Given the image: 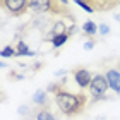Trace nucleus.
Returning <instances> with one entry per match:
<instances>
[{
	"label": "nucleus",
	"instance_id": "a211bd4d",
	"mask_svg": "<svg viewBox=\"0 0 120 120\" xmlns=\"http://www.w3.org/2000/svg\"><path fill=\"white\" fill-rule=\"evenodd\" d=\"M58 2H60V4H64V5H69V2H67V0H58Z\"/></svg>",
	"mask_w": 120,
	"mask_h": 120
},
{
	"label": "nucleus",
	"instance_id": "1a4fd4ad",
	"mask_svg": "<svg viewBox=\"0 0 120 120\" xmlns=\"http://www.w3.org/2000/svg\"><path fill=\"white\" fill-rule=\"evenodd\" d=\"M34 120H57V117L53 115V113L48 110V106H45V108H40V110H36V113H34Z\"/></svg>",
	"mask_w": 120,
	"mask_h": 120
},
{
	"label": "nucleus",
	"instance_id": "20e7f679",
	"mask_svg": "<svg viewBox=\"0 0 120 120\" xmlns=\"http://www.w3.org/2000/svg\"><path fill=\"white\" fill-rule=\"evenodd\" d=\"M0 9L17 17L29 10V0H0Z\"/></svg>",
	"mask_w": 120,
	"mask_h": 120
},
{
	"label": "nucleus",
	"instance_id": "6e6552de",
	"mask_svg": "<svg viewBox=\"0 0 120 120\" xmlns=\"http://www.w3.org/2000/svg\"><path fill=\"white\" fill-rule=\"evenodd\" d=\"M33 55H34V52H31L24 41L15 43V57H33Z\"/></svg>",
	"mask_w": 120,
	"mask_h": 120
},
{
	"label": "nucleus",
	"instance_id": "2eb2a0df",
	"mask_svg": "<svg viewBox=\"0 0 120 120\" xmlns=\"http://www.w3.org/2000/svg\"><path fill=\"white\" fill-rule=\"evenodd\" d=\"M94 45H96L94 38H89V40L84 43V50H93V48H94Z\"/></svg>",
	"mask_w": 120,
	"mask_h": 120
},
{
	"label": "nucleus",
	"instance_id": "f03ea898",
	"mask_svg": "<svg viewBox=\"0 0 120 120\" xmlns=\"http://www.w3.org/2000/svg\"><path fill=\"white\" fill-rule=\"evenodd\" d=\"M29 10H33L36 15L53 14V15H62V17L74 19V14L69 9V5L60 4L58 0H29Z\"/></svg>",
	"mask_w": 120,
	"mask_h": 120
},
{
	"label": "nucleus",
	"instance_id": "39448f33",
	"mask_svg": "<svg viewBox=\"0 0 120 120\" xmlns=\"http://www.w3.org/2000/svg\"><path fill=\"white\" fill-rule=\"evenodd\" d=\"M72 75H74L75 84H77L81 89L89 88V84L93 81V75H91V72L86 67H75V69H72Z\"/></svg>",
	"mask_w": 120,
	"mask_h": 120
},
{
	"label": "nucleus",
	"instance_id": "6ab92c4d",
	"mask_svg": "<svg viewBox=\"0 0 120 120\" xmlns=\"http://www.w3.org/2000/svg\"><path fill=\"white\" fill-rule=\"evenodd\" d=\"M2 67H7V64H5V62H0V69H2Z\"/></svg>",
	"mask_w": 120,
	"mask_h": 120
},
{
	"label": "nucleus",
	"instance_id": "f3484780",
	"mask_svg": "<svg viewBox=\"0 0 120 120\" xmlns=\"http://www.w3.org/2000/svg\"><path fill=\"white\" fill-rule=\"evenodd\" d=\"M4 100H5V94H4V93H2V91H0V103H2Z\"/></svg>",
	"mask_w": 120,
	"mask_h": 120
},
{
	"label": "nucleus",
	"instance_id": "ddd939ff",
	"mask_svg": "<svg viewBox=\"0 0 120 120\" xmlns=\"http://www.w3.org/2000/svg\"><path fill=\"white\" fill-rule=\"evenodd\" d=\"M0 57H5V58L15 57V50H14V46H10V45H7L5 48H2V50H0Z\"/></svg>",
	"mask_w": 120,
	"mask_h": 120
},
{
	"label": "nucleus",
	"instance_id": "f8f14e48",
	"mask_svg": "<svg viewBox=\"0 0 120 120\" xmlns=\"http://www.w3.org/2000/svg\"><path fill=\"white\" fill-rule=\"evenodd\" d=\"M69 36H70V33H60V34L53 36V40H52L53 48H62L65 45V41L69 40Z\"/></svg>",
	"mask_w": 120,
	"mask_h": 120
},
{
	"label": "nucleus",
	"instance_id": "9d476101",
	"mask_svg": "<svg viewBox=\"0 0 120 120\" xmlns=\"http://www.w3.org/2000/svg\"><path fill=\"white\" fill-rule=\"evenodd\" d=\"M33 103L40 106H48V98H46V91L45 89H38L34 94H33Z\"/></svg>",
	"mask_w": 120,
	"mask_h": 120
},
{
	"label": "nucleus",
	"instance_id": "4468645a",
	"mask_svg": "<svg viewBox=\"0 0 120 120\" xmlns=\"http://www.w3.org/2000/svg\"><path fill=\"white\" fill-rule=\"evenodd\" d=\"M74 2H75V4H77V5H79V7H81V9H84V10H86V12H94V10H93V9L89 7V5H88V4H86V2H84V0H74Z\"/></svg>",
	"mask_w": 120,
	"mask_h": 120
},
{
	"label": "nucleus",
	"instance_id": "9b49d317",
	"mask_svg": "<svg viewBox=\"0 0 120 120\" xmlns=\"http://www.w3.org/2000/svg\"><path fill=\"white\" fill-rule=\"evenodd\" d=\"M82 33H84V36H88V38H94L98 34V26L93 22V21H86L84 26H82Z\"/></svg>",
	"mask_w": 120,
	"mask_h": 120
},
{
	"label": "nucleus",
	"instance_id": "7ed1b4c3",
	"mask_svg": "<svg viewBox=\"0 0 120 120\" xmlns=\"http://www.w3.org/2000/svg\"><path fill=\"white\" fill-rule=\"evenodd\" d=\"M88 89L91 93V96L94 98L93 101H98V100H105L106 98V91L110 89V86H108V81L103 74H96V75H93V81Z\"/></svg>",
	"mask_w": 120,
	"mask_h": 120
},
{
	"label": "nucleus",
	"instance_id": "dca6fc26",
	"mask_svg": "<svg viewBox=\"0 0 120 120\" xmlns=\"http://www.w3.org/2000/svg\"><path fill=\"white\" fill-rule=\"evenodd\" d=\"M98 33L105 36V34H108V33H110V28H108L106 24H100V26H98Z\"/></svg>",
	"mask_w": 120,
	"mask_h": 120
},
{
	"label": "nucleus",
	"instance_id": "0eeeda50",
	"mask_svg": "<svg viewBox=\"0 0 120 120\" xmlns=\"http://www.w3.org/2000/svg\"><path fill=\"white\" fill-rule=\"evenodd\" d=\"M105 77L108 81V86H110V89L113 93H117V94H120V72L117 69H108Z\"/></svg>",
	"mask_w": 120,
	"mask_h": 120
},
{
	"label": "nucleus",
	"instance_id": "f257e3e1",
	"mask_svg": "<svg viewBox=\"0 0 120 120\" xmlns=\"http://www.w3.org/2000/svg\"><path fill=\"white\" fill-rule=\"evenodd\" d=\"M53 93V101L62 115L65 117H77V115H82L84 110L88 108L89 101H88V96L82 94V93H72L65 88V81H60L57 84H52L48 86V89Z\"/></svg>",
	"mask_w": 120,
	"mask_h": 120
},
{
	"label": "nucleus",
	"instance_id": "423d86ee",
	"mask_svg": "<svg viewBox=\"0 0 120 120\" xmlns=\"http://www.w3.org/2000/svg\"><path fill=\"white\" fill-rule=\"evenodd\" d=\"M94 12H108L120 5V0H84Z\"/></svg>",
	"mask_w": 120,
	"mask_h": 120
}]
</instances>
